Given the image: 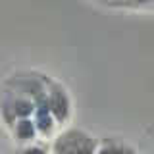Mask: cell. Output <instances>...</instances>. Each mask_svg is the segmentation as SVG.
Here are the masks:
<instances>
[{
    "mask_svg": "<svg viewBox=\"0 0 154 154\" xmlns=\"http://www.w3.org/2000/svg\"><path fill=\"white\" fill-rule=\"evenodd\" d=\"M54 148L56 154H94V141L83 131L71 129L58 139Z\"/></svg>",
    "mask_w": 154,
    "mask_h": 154,
    "instance_id": "1",
    "label": "cell"
},
{
    "mask_svg": "<svg viewBox=\"0 0 154 154\" xmlns=\"http://www.w3.org/2000/svg\"><path fill=\"white\" fill-rule=\"evenodd\" d=\"M48 104H50V110L54 114V118L58 122H64L69 116V100H67L66 93L60 89V87H54L48 94Z\"/></svg>",
    "mask_w": 154,
    "mask_h": 154,
    "instance_id": "2",
    "label": "cell"
},
{
    "mask_svg": "<svg viewBox=\"0 0 154 154\" xmlns=\"http://www.w3.org/2000/svg\"><path fill=\"white\" fill-rule=\"evenodd\" d=\"M54 114L50 110V104L45 96H38V102H37V127L41 133H50L52 131V125H54Z\"/></svg>",
    "mask_w": 154,
    "mask_h": 154,
    "instance_id": "3",
    "label": "cell"
},
{
    "mask_svg": "<svg viewBox=\"0 0 154 154\" xmlns=\"http://www.w3.org/2000/svg\"><path fill=\"white\" fill-rule=\"evenodd\" d=\"M35 127H37L35 122H29L27 118H23L21 122H17V125H16V137L19 141H31V139L35 137Z\"/></svg>",
    "mask_w": 154,
    "mask_h": 154,
    "instance_id": "4",
    "label": "cell"
},
{
    "mask_svg": "<svg viewBox=\"0 0 154 154\" xmlns=\"http://www.w3.org/2000/svg\"><path fill=\"white\" fill-rule=\"evenodd\" d=\"M10 108H12V114L14 116L27 118V116L35 110V104H33L31 100H27V98H16L12 104H10Z\"/></svg>",
    "mask_w": 154,
    "mask_h": 154,
    "instance_id": "5",
    "label": "cell"
},
{
    "mask_svg": "<svg viewBox=\"0 0 154 154\" xmlns=\"http://www.w3.org/2000/svg\"><path fill=\"white\" fill-rule=\"evenodd\" d=\"M122 152H123V148L116 146V144H104V146L98 150V154H122Z\"/></svg>",
    "mask_w": 154,
    "mask_h": 154,
    "instance_id": "6",
    "label": "cell"
},
{
    "mask_svg": "<svg viewBox=\"0 0 154 154\" xmlns=\"http://www.w3.org/2000/svg\"><path fill=\"white\" fill-rule=\"evenodd\" d=\"M23 154H46V150H45V148H41V146H33V148L23 150Z\"/></svg>",
    "mask_w": 154,
    "mask_h": 154,
    "instance_id": "7",
    "label": "cell"
},
{
    "mask_svg": "<svg viewBox=\"0 0 154 154\" xmlns=\"http://www.w3.org/2000/svg\"><path fill=\"white\" fill-rule=\"evenodd\" d=\"M129 2H139V4H148V2H154V0H129Z\"/></svg>",
    "mask_w": 154,
    "mask_h": 154,
    "instance_id": "8",
    "label": "cell"
}]
</instances>
